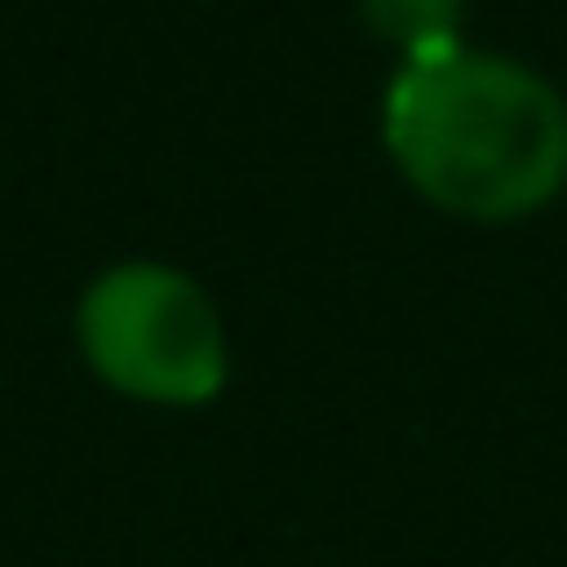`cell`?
Masks as SVG:
<instances>
[{
    "label": "cell",
    "mask_w": 567,
    "mask_h": 567,
    "mask_svg": "<svg viewBox=\"0 0 567 567\" xmlns=\"http://www.w3.org/2000/svg\"><path fill=\"white\" fill-rule=\"evenodd\" d=\"M388 166L453 223H525L567 194V94L525 58L445 43L381 86Z\"/></svg>",
    "instance_id": "6da1fadb"
},
{
    "label": "cell",
    "mask_w": 567,
    "mask_h": 567,
    "mask_svg": "<svg viewBox=\"0 0 567 567\" xmlns=\"http://www.w3.org/2000/svg\"><path fill=\"white\" fill-rule=\"evenodd\" d=\"M80 360L101 388L152 410H208L230 388V331L216 295L166 259H123L72 309Z\"/></svg>",
    "instance_id": "7a4b0ae2"
},
{
    "label": "cell",
    "mask_w": 567,
    "mask_h": 567,
    "mask_svg": "<svg viewBox=\"0 0 567 567\" xmlns=\"http://www.w3.org/2000/svg\"><path fill=\"white\" fill-rule=\"evenodd\" d=\"M460 14H467V0H360V22L395 51V65L424 58V51H445V43H467Z\"/></svg>",
    "instance_id": "3957f363"
}]
</instances>
